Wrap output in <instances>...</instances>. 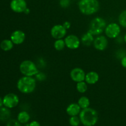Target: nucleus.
Instances as JSON below:
<instances>
[{
  "label": "nucleus",
  "mask_w": 126,
  "mask_h": 126,
  "mask_svg": "<svg viewBox=\"0 0 126 126\" xmlns=\"http://www.w3.org/2000/svg\"><path fill=\"white\" fill-rule=\"evenodd\" d=\"M65 45L68 49L75 50L77 49L79 47L81 44V41L77 36L75 34H70L67 36L64 39Z\"/></svg>",
  "instance_id": "9"
},
{
  "label": "nucleus",
  "mask_w": 126,
  "mask_h": 126,
  "mask_svg": "<svg viewBox=\"0 0 126 126\" xmlns=\"http://www.w3.org/2000/svg\"><path fill=\"white\" fill-rule=\"evenodd\" d=\"M11 113L9 108L7 107H1L0 108V121L2 122L8 121L11 117Z\"/></svg>",
  "instance_id": "17"
},
{
  "label": "nucleus",
  "mask_w": 126,
  "mask_h": 126,
  "mask_svg": "<svg viewBox=\"0 0 126 126\" xmlns=\"http://www.w3.org/2000/svg\"><path fill=\"white\" fill-rule=\"evenodd\" d=\"M19 70L21 73L26 76H35L39 72L36 64L32 60H29L22 62L20 65Z\"/></svg>",
  "instance_id": "5"
},
{
  "label": "nucleus",
  "mask_w": 126,
  "mask_h": 126,
  "mask_svg": "<svg viewBox=\"0 0 126 126\" xmlns=\"http://www.w3.org/2000/svg\"><path fill=\"white\" fill-rule=\"evenodd\" d=\"M30 119V116L29 113L25 111L20 112L17 115V120L21 124H27L29 121Z\"/></svg>",
  "instance_id": "18"
},
{
  "label": "nucleus",
  "mask_w": 126,
  "mask_h": 126,
  "mask_svg": "<svg viewBox=\"0 0 126 126\" xmlns=\"http://www.w3.org/2000/svg\"><path fill=\"white\" fill-rule=\"evenodd\" d=\"M63 26L66 30H68L70 29V27H71V23H70V22H68V21H66V22H65L63 23Z\"/></svg>",
  "instance_id": "29"
},
{
  "label": "nucleus",
  "mask_w": 126,
  "mask_h": 126,
  "mask_svg": "<svg viewBox=\"0 0 126 126\" xmlns=\"http://www.w3.org/2000/svg\"><path fill=\"white\" fill-rule=\"evenodd\" d=\"M3 105H3V99H2V98L0 97V108H1V107H2Z\"/></svg>",
  "instance_id": "32"
},
{
  "label": "nucleus",
  "mask_w": 126,
  "mask_h": 126,
  "mask_svg": "<svg viewBox=\"0 0 126 126\" xmlns=\"http://www.w3.org/2000/svg\"><path fill=\"white\" fill-rule=\"evenodd\" d=\"M87 84L86 82H84V81L78 82L76 84V89L79 93H85L87 91Z\"/></svg>",
  "instance_id": "21"
},
{
  "label": "nucleus",
  "mask_w": 126,
  "mask_h": 126,
  "mask_svg": "<svg viewBox=\"0 0 126 126\" xmlns=\"http://www.w3.org/2000/svg\"><path fill=\"white\" fill-rule=\"evenodd\" d=\"M24 13L26 14H28L30 13V9L28 8V7H27V8L25 9V11H24Z\"/></svg>",
  "instance_id": "33"
},
{
  "label": "nucleus",
  "mask_w": 126,
  "mask_h": 126,
  "mask_svg": "<svg viewBox=\"0 0 126 126\" xmlns=\"http://www.w3.org/2000/svg\"><path fill=\"white\" fill-rule=\"evenodd\" d=\"M125 56H126V50H123V49L118 50V52H116V57H118V59H121V60Z\"/></svg>",
  "instance_id": "28"
},
{
  "label": "nucleus",
  "mask_w": 126,
  "mask_h": 126,
  "mask_svg": "<svg viewBox=\"0 0 126 126\" xmlns=\"http://www.w3.org/2000/svg\"><path fill=\"white\" fill-rule=\"evenodd\" d=\"M99 80V75L96 71H90L86 75L85 81L88 84H95Z\"/></svg>",
  "instance_id": "15"
},
{
  "label": "nucleus",
  "mask_w": 126,
  "mask_h": 126,
  "mask_svg": "<svg viewBox=\"0 0 126 126\" xmlns=\"http://www.w3.org/2000/svg\"><path fill=\"white\" fill-rule=\"evenodd\" d=\"M59 4L62 8H67L70 5V0H60Z\"/></svg>",
  "instance_id": "26"
},
{
  "label": "nucleus",
  "mask_w": 126,
  "mask_h": 126,
  "mask_svg": "<svg viewBox=\"0 0 126 126\" xmlns=\"http://www.w3.org/2000/svg\"><path fill=\"white\" fill-rule=\"evenodd\" d=\"M24 126H30V125H29V124H25V125Z\"/></svg>",
  "instance_id": "35"
},
{
  "label": "nucleus",
  "mask_w": 126,
  "mask_h": 126,
  "mask_svg": "<svg viewBox=\"0 0 126 126\" xmlns=\"http://www.w3.org/2000/svg\"><path fill=\"white\" fill-rule=\"evenodd\" d=\"M10 7L14 12L22 13L24 12L27 8L26 0H12L10 3Z\"/></svg>",
  "instance_id": "10"
},
{
  "label": "nucleus",
  "mask_w": 126,
  "mask_h": 126,
  "mask_svg": "<svg viewBox=\"0 0 126 126\" xmlns=\"http://www.w3.org/2000/svg\"><path fill=\"white\" fill-rule=\"evenodd\" d=\"M3 105L8 108H13L17 107L19 103V98L17 95L14 93L7 94L3 97Z\"/></svg>",
  "instance_id": "7"
},
{
  "label": "nucleus",
  "mask_w": 126,
  "mask_h": 126,
  "mask_svg": "<svg viewBox=\"0 0 126 126\" xmlns=\"http://www.w3.org/2000/svg\"><path fill=\"white\" fill-rule=\"evenodd\" d=\"M67 30L63 26V25H55L50 30V34L55 39H62L65 36Z\"/></svg>",
  "instance_id": "8"
},
{
  "label": "nucleus",
  "mask_w": 126,
  "mask_h": 126,
  "mask_svg": "<svg viewBox=\"0 0 126 126\" xmlns=\"http://www.w3.org/2000/svg\"><path fill=\"white\" fill-rule=\"evenodd\" d=\"M14 44L11 39H4L0 43V47L4 51H9L13 48Z\"/></svg>",
  "instance_id": "19"
},
{
  "label": "nucleus",
  "mask_w": 126,
  "mask_h": 126,
  "mask_svg": "<svg viewBox=\"0 0 126 126\" xmlns=\"http://www.w3.org/2000/svg\"><path fill=\"white\" fill-rule=\"evenodd\" d=\"M36 86V82L33 76H23L18 80L17 83L18 91L25 94L32 93L35 90Z\"/></svg>",
  "instance_id": "2"
},
{
  "label": "nucleus",
  "mask_w": 126,
  "mask_h": 126,
  "mask_svg": "<svg viewBox=\"0 0 126 126\" xmlns=\"http://www.w3.org/2000/svg\"><path fill=\"white\" fill-rule=\"evenodd\" d=\"M29 125L30 126H41L39 122L36 121H32L30 123Z\"/></svg>",
  "instance_id": "30"
},
{
  "label": "nucleus",
  "mask_w": 126,
  "mask_h": 126,
  "mask_svg": "<svg viewBox=\"0 0 126 126\" xmlns=\"http://www.w3.org/2000/svg\"><path fill=\"white\" fill-rule=\"evenodd\" d=\"M106 36L109 38H116L121 33L120 26L116 23H111L105 29Z\"/></svg>",
  "instance_id": "6"
},
{
  "label": "nucleus",
  "mask_w": 126,
  "mask_h": 126,
  "mask_svg": "<svg viewBox=\"0 0 126 126\" xmlns=\"http://www.w3.org/2000/svg\"><path fill=\"white\" fill-rule=\"evenodd\" d=\"M78 7L80 12L84 15L91 16L98 12L100 4L98 0H80Z\"/></svg>",
  "instance_id": "3"
},
{
  "label": "nucleus",
  "mask_w": 126,
  "mask_h": 126,
  "mask_svg": "<svg viewBox=\"0 0 126 126\" xmlns=\"http://www.w3.org/2000/svg\"><path fill=\"white\" fill-rule=\"evenodd\" d=\"M121 65L124 68H126V56L123 57V59L121 60Z\"/></svg>",
  "instance_id": "31"
},
{
  "label": "nucleus",
  "mask_w": 126,
  "mask_h": 126,
  "mask_svg": "<svg viewBox=\"0 0 126 126\" xmlns=\"http://www.w3.org/2000/svg\"><path fill=\"white\" fill-rule=\"evenodd\" d=\"M108 39L104 36H98L94 41V46L97 50H104L107 49L108 46Z\"/></svg>",
  "instance_id": "12"
},
{
  "label": "nucleus",
  "mask_w": 126,
  "mask_h": 126,
  "mask_svg": "<svg viewBox=\"0 0 126 126\" xmlns=\"http://www.w3.org/2000/svg\"><path fill=\"white\" fill-rule=\"evenodd\" d=\"M69 123L71 126H79L81 123V120H80L79 117L78 116H71V118L69 119Z\"/></svg>",
  "instance_id": "24"
},
{
  "label": "nucleus",
  "mask_w": 126,
  "mask_h": 126,
  "mask_svg": "<svg viewBox=\"0 0 126 126\" xmlns=\"http://www.w3.org/2000/svg\"><path fill=\"white\" fill-rule=\"evenodd\" d=\"M25 39V34L22 30H16L11 35V40L16 45L22 44Z\"/></svg>",
  "instance_id": "13"
},
{
  "label": "nucleus",
  "mask_w": 126,
  "mask_h": 126,
  "mask_svg": "<svg viewBox=\"0 0 126 126\" xmlns=\"http://www.w3.org/2000/svg\"><path fill=\"white\" fill-rule=\"evenodd\" d=\"M118 21H119V23L121 26L124 28H126V10L123 11L119 14Z\"/></svg>",
  "instance_id": "23"
},
{
  "label": "nucleus",
  "mask_w": 126,
  "mask_h": 126,
  "mask_svg": "<svg viewBox=\"0 0 126 126\" xmlns=\"http://www.w3.org/2000/svg\"><path fill=\"white\" fill-rule=\"evenodd\" d=\"M81 123L84 126H94L98 120V114L95 110L88 107L82 109L79 113Z\"/></svg>",
  "instance_id": "1"
},
{
  "label": "nucleus",
  "mask_w": 126,
  "mask_h": 126,
  "mask_svg": "<svg viewBox=\"0 0 126 126\" xmlns=\"http://www.w3.org/2000/svg\"><path fill=\"white\" fill-rule=\"evenodd\" d=\"M78 103L81 107V109H85V108L89 107L90 100L88 97H86V96H82L78 100Z\"/></svg>",
  "instance_id": "20"
},
{
  "label": "nucleus",
  "mask_w": 126,
  "mask_h": 126,
  "mask_svg": "<svg viewBox=\"0 0 126 126\" xmlns=\"http://www.w3.org/2000/svg\"><path fill=\"white\" fill-rule=\"evenodd\" d=\"M65 46H66V45H65V41L63 39H56V41L54 42V47L55 50H58V51L62 50Z\"/></svg>",
  "instance_id": "22"
},
{
  "label": "nucleus",
  "mask_w": 126,
  "mask_h": 126,
  "mask_svg": "<svg viewBox=\"0 0 126 126\" xmlns=\"http://www.w3.org/2000/svg\"><path fill=\"white\" fill-rule=\"evenodd\" d=\"M94 35L91 34L89 31L82 36L81 39V43L86 46H91L94 43Z\"/></svg>",
  "instance_id": "16"
},
{
  "label": "nucleus",
  "mask_w": 126,
  "mask_h": 126,
  "mask_svg": "<svg viewBox=\"0 0 126 126\" xmlns=\"http://www.w3.org/2000/svg\"><path fill=\"white\" fill-rule=\"evenodd\" d=\"M81 109V107H79L78 103H73L68 106L66 109V111L69 116H78L79 114Z\"/></svg>",
  "instance_id": "14"
},
{
  "label": "nucleus",
  "mask_w": 126,
  "mask_h": 126,
  "mask_svg": "<svg viewBox=\"0 0 126 126\" xmlns=\"http://www.w3.org/2000/svg\"><path fill=\"white\" fill-rule=\"evenodd\" d=\"M6 126H22L21 123L16 119H10L7 121Z\"/></svg>",
  "instance_id": "25"
},
{
  "label": "nucleus",
  "mask_w": 126,
  "mask_h": 126,
  "mask_svg": "<svg viewBox=\"0 0 126 126\" xmlns=\"http://www.w3.org/2000/svg\"><path fill=\"white\" fill-rule=\"evenodd\" d=\"M86 75L84 71L82 68L78 67L72 69L70 72V77L71 79L76 82L84 81Z\"/></svg>",
  "instance_id": "11"
},
{
  "label": "nucleus",
  "mask_w": 126,
  "mask_h": 126,
  "mask_svg": "<svg viewBox=\"0 0 126 126\" xmlns=\"http://www.w3.org/2000/svg\"><path fill=\"white\" fill-rule=\"evenodd\" d=\"M107 27V22L104 18L97 17L91 20L89 27V32L94 36L100 35L105 31Z\"/></svg>",
  "instance_id": "4"
},
{
  "label": "nucleus",
  "mask_w": 126,
  "mask_h": 126,
  "mask_svg": "<svg viewBox=\"0 0 126 126\" xmlns=\"http://www.w3.org/2000/svg\"><path fill=\"white\" fill-rule=\"evenodd\" d=\"M124 41H125V43H126V33L125 34V35H124Z\"/></svg>",
  "instance_id": "34"
},
{
  "label": "nucleus",
  "mask_w": 126,
  "mask_h": 126,
  "mask_svg": "<svg viewBox=\"0 0 126 126\" xmlns=\"http://www.w3.org/2000/svg\"><path fill=\"white\" fill-rule=\"evenodd\" d=\"M36 76V78L39 81H43L44 80L46 79V76L45 74L44 73H42V72H38L36 75H35Z\"/></svg>",
  "instance_id": "27"
}]
</instances>
